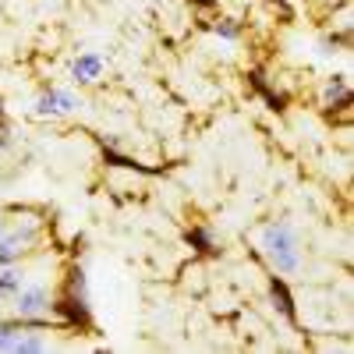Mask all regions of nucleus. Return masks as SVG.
<instances>
[{"label":"nucleus","mask_w":354,"mask_h":354,"mask_svg":"<svg viewBox=\"0 0 354 354\" xmlns=\"http://www.w3.org/2000/svg\"><path fill=\"white\" fill-rule=\"evenodd\" d=\"M0 234H4V220H0Z\"/></svg>","instance_id":"obj_11"},{"label":"nucleus","mask_w":354,"mask_h":354,"mask_svg":"<svg viewBox=\"0 0 354 354\" xmlns=\"http://www.w3.org/2000/svg\"><path fill=\"white\" fill-rule=\"evenodd\" d=\"M262 252L273 262V270L290 277L301 270V248H298V234H294L287 223H270L262 230Z\"/></svg>","instance_id":"obj_1"},{"label":"nucleus","mask_w":354,"mask_h":354,"mask_svg":"<svg viewBox=\"0 0 354 354\" xmlns=\"http://www.w3.org/2000/svg\"><path fill=\"white\" fill-rule=\"evenodd\" d=\"M100 75H103V57H100V53H82L78 61L71 64V78L82 82V85L100 82Z\"/></svg>","instance_id":"obj_4"},{"label":"nucleus","mask_w":354,"mask_h":354,"mask_svg":"<svg viewBox=\"0 0 354 354\" xmlns=\"http://www.w3.org/2000/svg\"><path fill=\"white\" fill-rule=\"evenodd\" d=\"M322 96H326V103H340V100L347 96V82H344V75H337L333 82H326V93H322Z\"/></svg>","instance_id":"obj_7"},{"label":"nucleus","mask_w":354,"mask_h":354,"mask_svg":"<svg viewBox=\"0 0 354 354\" xmlns=\"http://www.w3.org/2000/svg\"><path fill=\"white\" fill-rule=\"evenodd\" d=\"M216 32H220V36H227V39H238V28H234L230 21H223V25H216Z\"/></svg>","instance_id":"obj_10"},{"label":"nucleus","mask_w":354,"mask_h":354,"mask_svg":"<svg viewBox=\"0 0 354 354\" xmlns=\"http://www.w3.org/2000/svg\"><path fill=\"white\" fill-rule=\"evenodd\" d=\"M11 351H18V354H36V351H46V340H43V337L18 333V337H15V344H11Z\"/></svg>","instance_id":"obj_6"},{"label":"nucleus","mask_w":354,"mask_h":354,"mask_svg":"<svg viewBox=\"0 0 354 354\" xmlns=\"http://www.w3.org/2000/svg\"><path fill=\"white\" fill-rule=\"evenodd\" d=\"M46 308H50L46 287L28 283V287H18V290H15V312H18L21 319H36V315H43Z\"/></svg>","instance_id":"obj_2"},{"label":"nucleus","mask_w":354,"mask_h":354,"mask_svg":"<svg viewBox=\"0 0 354 354\" xmlns=\"http://www.w3.org/2000/svg\"><path fill=\"white\" fill-rule=\"evenodd\" d=\"M21 287V277L11 270V266H8V270L4 273H0V294H8V290H18Z\"/></svg>","instance_id":"obj_8"},{"label":"nucleus","mask_w":354,"mask_h":354,"mask_svg":"<svg viewBox=\"0 0 354 354\" xmlns=\"http://www.w3.org/2000/svg\"><path fill=\"white\" fill-rule=\"evenodd\" d=\"M78 110V100L68 88H50L36 100V117H64V113H75Z\"/></svg>","instance_id":"obj_3"},{"label":"nucleus","mask_w":354,"mask_h":354,"mask_svg":"<svg viewBox=\"0 0 354 354\" xmlns=\"http://www.w3.org/2000/svg\"><path fill=\"white\" fill-rule=\"evenodd\" d=\"M15 337H18V330H15V326H0V351H11Z\"/></svg>","instance_id":"obj_9"},{"label":"nucleus","mask_w":354,"mask_h":354,"mask_svg":"<svg viewBox=\"0 0 354 354\" xmlns=\"http://www.w3.org/2000/svg\"><path fill=\"white\" fill-rule=\"evenodd\" d=\"M32 241V234H0V266H15L25 252V245Z\"/></svg>","instance_id":"obj_5"}]
</instances>
